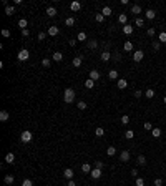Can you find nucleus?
I'll use <instances>...</instances> for the list:
<instances>
[{"label": "nucleus", "instance_id": "f257e3e1", "mask_svg": "<svg viewBox=\"0 0 166 186\" xmlns=\"http://www.w3.org/2000/svg\"><path fill=\"white\" fill-rule=\"evenodd\" d=\"M75 100V90L73 88H66L63 92V101L65 103H73Z\"/></svg>", "mask_w": 166, "mask_h": 186}, {"label": "nucleus", "instance_id": "f03ea898", "mask_svg": "<svg viewBox=\"0 0 166 186\" xmlns=\"http://www.w3.org/2000/svg\"><path fill=\"white\" fill-rule=\"evenodd\" d=\"M32 138H33V135H32V131H28V130H25L23 133L20 135V140L23 143H30V141H32Z\"/></svg>", "mask_w": 166, "mask_h": 186}, {"label": "nucleus", "instance_id": "7ed1b4c3", "mask_svg": "<svg viewBox=\"0 0 166 186\" xmlns=\"http://www.w3.org/2000/svg\"><path fill=\"white\" fill-rule=\"evenodd\" d=\"M28 57H30V53H28V50H25V48H22L19 53H17V58H19L20 62H25V60H28Z\"/></svg>", "mask_w": 166, "mask_h": 186}, {"label": "nucleus", "instance_id": "20e7f679", "mask_svg": "<svg viewBox=\"0 0 166 186\" xmlns=\"http://www.w3.org/2000/svg\"><path fill=\"white\" fill-rule=\"evenodd\" d=\"M101 175H103V170H98V168H93L91 173H90V176H91L93 179H100Z\"/></svg>", "mask_w": 166, "mask_h": 186}, {"label": "nucleus", "instance_id": "39448f33", "mask_svg": "<svg viewBox=\"0 0 166 186\" xmlns=\"http://www.w3.org/2000/svg\"><path fill=\"white\" fill-rule=\"evenodd\" d=\"M50 37H57L58 33H60V30H58V27H55V25H52V27H48V32H47Z\"/></svg>", "mask_w": 166, "mask_h": 186}, {"label": "nucleus", "instance_id": "423d86ee", "mask_svg": "<svg viewBox=\"0 0 166 186\" xmlns=\"http://www.w3.org/2000/svg\"><path fill=\"white\" fill-rule=\"evenodd\" d=\"M143 55H145L143 50H136V52H133V60L134 62H141L143 60Z\"/></svg>", "mask_w": 166, "mask_h": 186}, {"label": "nucleus", "instance_id": "0eeeda50", "mask_svg": "<svg viewBox=\"0 0 166 186\" xmlns=\"http://www.w3.org/2000/svg\"><path fill=\"white\" fill-rule=\"evenodd\" d=\"M145 17H146L148 20H155L156 19V12L153 10V8H148V10L145 12Z\"/></svg>", "mask_w": 166, "mask_h": 186}, {"label": "nucleus", "instance_id": "6e6552de", "mask_svg": "<svg viewBox=\"0 0 166 186\" xmlns=\"http://www.w3.org/2000/svg\"><path fill=\"white\" fill-rule=\"evenodd\" d=\"M130 156H131V155H130V151H128V149H123V151H121V155H120V160H121L123 163H126V161H130Z\"/></svg>", "mask_w": 166, "mask_h": 186}, {"label": "nucleus", "instance_id": "1a4fd4ad", "mask_svg": "<svg viewBox=\"0 0 166 186\" xmlns=\"http://www.w3.org/2000/svg\"><path fill=\"white\" fill-rule=\"evenodd\" d=\"M5 163L7 165H13V163H15V155H13V153H7L5 155Z\"/></svg>", "mask_w": 166, "mask_h": 186}, {"label": "nucleus", "instance_id": "9d476101", "mask_svg": "<svg viewBox=\"0 0 166 186\" xmlns=\"http://www.w3.org/2000/svg\"><path fill=\"white\" fill-rule=\"evenodd\" d=\"M116 85H118V88L120 90H125L128 87V81L125 80V78H118V81H116Z\"/></svg>", "mask_w": 166, "mask_h": 186}, {"label": "nucleus", "instance_id": "9b49d317", "mask_svg": "<svg viewBox=\"0 0 166 186\" xmlns=\"http://www.w3.org/2000/svg\"><path fill=\"white\" fill-rule=\"evenodd\" d=\"M133 30H134V28H133V27L130 25V23L123 25V33H125V35H131V33H133Z\"/></svg>", "mask_w": 166, "mask_h": 186}, {"label": "nucleus", "instance_id": "f8f14e48", "mask_svg": "<svg viewBox=\"0 0 166 186\" xmlns=\"http://www.w3.org/2000/svg\"><path fill=\"white\" fill-rule=\"evenodd\" d=\"M88 78L93 80V81L98 80V78H100V71H98V70H91V71H90V76H88Z\"/></svg>", "mask_w": 166, "mask_h": 186}, {"label": "nucleus", "instance_id": "ddd939ff", "mask_svg": "<svg viewBox=\"0 0 166 186\" xmlns=\"http://www.w3.org/2000/svg\"><path fill=\"white\" fill-rule=\"evenodd\" d=\"M70 8H71V12H78L80 8H82V3H80V2H71Z\"/></svg>", "mask_w": 166, "mask_h": 186}, {"label": "nucleus", "instance_id": "4468645a", "mask_svg": "<svg viewBox=\"0 0 166 186\" xmlns=\"http://www.w3.org/2000/svg\"><path fill=\"white\" fill-rule=\"evenodd\" d=\"M73 175H75V173H73V170H71V168H66V170L63 171V176H65L66 179H71V178H73Z\"/></svg>", "mask_w": 166, "mask_h": 186}, {"label": "nucleus", "instance_id": "2eb2a0df", "mask_svg": "<svg viewBox=\"0 0 166 186\" xmlns=\"http://www.w3.org/2000/svg\"><path fill=\"white\" fill-rule=\"evenodd\" d=\"M82 62H83V57H82V55L75 57V58H73V67H77V68H78V67H82Z\"/></svg>", "mask_w": 166, "mask_h": 186}, {"label": "nucleus", "instance_id": "dca6fc26", "mask_svg": "<svg viewBox=\"0 0 166 186\" xmlns=\"http://www.w3.org/2000/svg\"><path fill=\"white\" fill-rule=\"evenodd\" d=\"M100 58H101V60H103V62H108V60H110V58H111V53L108 52V50H105V52H103V53H101V55H100Z\"/></svg>", "mask_w": 166, "mask_h": 186}, {"label": "nucleus", "instance_id": "f3484780", "mask_svg": "<svg viewBox=\"0 0 166 186\" xmlns=\"http://www.w3.org/2000/svg\"><path fill=\"white\" fill-rule=\"evenodd\" d=\"M5 13H7L8 17H12L13 13H15V7H13V5H7L5 7Z\"/></svg>", "mask_w": 166, "mask_h": 186}, {"label": "nucleus", "instance_id": "a211bd4d", "mask_svg": "<svg viewBox=\"0 0 166 186\" xmlns=\"http://www.w3.org/2000/svg\"><path fill=\"white\" fill-rule=\"evenodd\" d=\"M8 116H10V115H8V111H5V110L0 111V121H3V123H5V121L8 120Z\"/></svg>", "mask_w": 166, "mask_h": 186}, {"label": "nucleus", "instance_id": "6ab92c4d", "mask_svg": "<svg viewBox=\"0 0 166 186\" xmlns=\"http://www.w3.org/2000/svg\"><path fill=\"white\" fill-rule=\"evenodd\" d=\"M91 170H93V168L90 166V163H83V165H82V171H83V173H91Z\"/></svg>", "mask_w": 166, "mask_h": 186}, {"label": "nucleus", "instance_id": "aec40b11", "mask_svg": "<svg viewBox=\"0 0 166 186\" xmlns=\"http://www.w3.org/2000/svg\"><path fill=\"white\" fill-rule=\"evenodd\" d=\"M101 13H103V17H110L111 13H113V12H111V7H108V5H106V7H103Z\"/></svg>", "mask_w": 166, "mask_h": 186}, {"label": "nucleus", "instance_id": "412c9836", "mask_svg": "<svg viewBox=\"0 0 166 186\" xmlns=\"http://www.w3.org/2000/svg\"><path fill=\"white\" fill-rule=\"evenodd\" d=\"M13 181H15V178H13L12 175H7L5 178H3V183L5 184H13Z\"/></svg>", "mask_w": 166, "mask_h": 186}, {"label": "nucleus", "instance_id": "4be33fe9", "mask_svg": "<svg viewBox=\"0 0 166 186\" xmlns=\"http://www.w3.org/2000/svg\"><path fill=\"white\" fill-rule=\"evenodd\" d=\"M53 60H55V62H62V60H63V53H62V52H55V53H53Z\"/></svg>", "mask_w": 166, "mask_h": 186}, {"label": "nucleus", "instance_id": "5701e85b", "mask_svg": "<svg viewBox=\"0 0 166 186\" xmlns=\"http://www.w3.org/2000/svg\"><path fill=\"white\" fill-rule=\"evenodd\" d=\"M118 22H120V23H123V25H126V22H128V15H126V13H121V15L118 17Z\"/></svg>", "mask_w": 166, "mask_h": 186}, {"label": "nucleus", "instance_id": "b1692460", "mask_svg": "<svg viewBox=\"0 0 166 186\" xmlns=\"http://www.w3.org/2000/svg\"><path fill=\"white\" fill-rule=\"evenodd\" d=\"M47 15H48V17H55V15H57V8H55V7H48V8H47Z\"/></svg>", "mask_w": 166, "mask_h": 186}, {"label": "nucleus", "instance_id": "393cba45", "mask_svg": "<svg viewBox=\"0 0 166 186\" xmlns=\"http://www.w3.org/2000/svg\"><path fill=\"white\" fill-rule=\"evenodd\" d=\"M108 78H110V80H118V71H116V70H110Z\"/></svg>", "mask_w": 166, "mask_h": 186}, {"label": "nucleus", "instance_id": "a878e982", "mask_svg": "<svg viewBox=\"0 0 166 186\" xmlns=\"http://www.w3.org/2000/svg\"><path fill=\"white\" fill-rule=\"evenodd\" d=\"M151 136H153V138H159L161 136V130L159 128H153V130H151Z\"/></svg>", "mask_w": 166, "mask_h": 186}, {"label": "nucleus", "instance_id": "bb28decb", "mask_svg": "<svg viewBox=\"0 0 166 186\" xmlns=\"http://www.w3.org/2000/svg\"><path fill=\"white\" fill-rule=\"evenodd\" d=\"M125 138H126V140H133L134 138V131L133 130H126V131H125Z\"/></svg>", "mask_w": 166, "mask_h": 186}, {"label": "nucleus", "instance_id": "cd10ccee", "mask_svg": "<svg viewBox=\"0 0 166 186\" xmlns=\"http://www.w3.org/2000/svg\"><path fill=\"white\" fill-rule=\"evenodd\" d=\"M123 48H125V52H133V43L131 42H125Z\"/></svg>", "mask_w": 166, "mask_h": 186}, {"label": "nucleus", "instance_id": "c85d7f7f", "mask_svg": "<svg viewBox=\"0 0 166 186\" xmlns=\"http://www.w3.org/2000/svg\"><path fill=\"white\" fill-rule=\"evenodd\" d=\"M155 95H156V93H155V90H153V88H148L146 92H145V97H146V98H153Z\"/></svg>", "mask_w": 166, "mask_h": 186}, {"label": "nucleus", "instance_id": "c756f323", "mask_svg": "<svg viewBox=\"0 0 166 186\" xmlns=\"http://www.w3.org/2000/svg\"><path fill=\"white\" fill-rule=\"evenodd\" d=\"M136 163H138L140 166H145V165H146V158L143 156V155H140V156H138V160H136Z\"/></svg>", "mask_w": 166, "mask_h": 186}, {"label": "nucleus", "instance_id": "7c9ffc66", "mask_svg": "<svg viewBox=\"0 0 166 186\" xmlns=\"http://www.w3.org/2000/svg\"><path fill=\"white\" fill-rule=\"evenodd\" d=\"M131 13H133V15L141 13V7H140V5H133V7H131Z\"/></svg>", "mask_w": 166, "mask_h": 186}, {"label": "nucleus", "instance_id": "2f4dec72", "mask_svg": "<svg viewBox=\"0 0 166 186\" xmlns=\"http://www.w3.org/2000/svg\"><path fill=\"white\" fill-rule=\"evenodd\" d=\"M158 42L159 43H166V32H161L158 35Z\"/></svg>", "mask_w": 166, "mask_h": 186}, {"label": "nucleus", "instance_id": "473e14b6", "mask_svg": "<svg viewBox=\"0 0 166 186\" xmlns=\"http://www.w3.org/2000/svg\"><path fill=\"white\" fill-rule=\"evenodd\" d=\"M27 25H28V22H27L25 19H20V20H19V27H20L22 30H25V28H27Z\"/></svg>", "mask_w": 166, "mask_h": 186}, {"label": "nucleus", "instance_id": "72a5a7b5", "mask_svg": "<svg viewBox=\"0 0 166 186\" xmlns=\"http://www.w3.org/2000/svg\"><path fill=\"white\" fill-rule=\"evenodd\" d=\"M77 40L78 42H85V40H87V33H85V32H80L77 35Z\"/></svg>", "mask_w": 166, "mask_h": 186}, {"label": "nucleus", "instance_id": "f704fd0d", "mask_svg": "<svg viewBox=\"0 0 166 186\" xmlns=\"http://www.w3.org/2000/svg\"><path fill=\"white\" fill-rule=\"evenodd\" d=\"M106 155H108V156H115L116 155V148L115 146H110L108 149H106Z\"/></svg>", "mask_w": 166, "mask_h": 186}, {"label": "nucleus", "instance_id": "c9c22d12", "mask_svg": "<svg viewBox=\"0 0 166 186\" xmlns=\"http://www.w3.org/2000/svg\"><path fill=\"white\" fill-rule=\"evenodd\" d=\"M65 25L66 27H73L75 25V19H73V17H68V19L65 20Z\"/></svg>", "mask_w": 166, "mask_h": 186}, {"label": "nucleus", "instance_id": "e433bc0d", "mask_svg": "<svg viewBox=\"0 0 166 186\" xmlns=\"http://www.w3.org/2000/svg\"><path fill=\"white\" fill-rule=\"evenodd\" d=\"M85 87H87L88 90H91L93 87H95V81H93V80H90V78H88L87 81H85Z\"/></svg>", "mask_w": 166, "mask_h": 186}, {"label": "nucleus", "instance_id": "4c0bfd02", "mask_svg": "<svg viewBox=\"0 0 166 186\" xmlns=\"http://www.w3.org/2000/svg\"><path fill=\"white\" fill-rule=\"evenodd\" d=\"M96 47H98V42H96V40H90V42H88V48L95 50Z\"/></svg>", "mask_w": 166, "mask_h": 186}, {"label": "nucleus", "instance_id": "58836bf2", "mask_svg": "<svg viewBox=\"0 0 166 186\" xmlns=\"http://www.w3.org/2000/svg\"><path fill=\"white\" fill-rule=\"evenodd\" d=\"M95 135H96L98 138H101L103 135H105V130H103V128H100V126H98V128L95 130Z\"/></svg>", "mask_w": 166, "mask_h": 186}, {"label": "nucleus", "instance_id": "ea45409f", "mask_svg": "<svg viewBox=\"0 0 166 186\" xmlns=\"http://www.w3.org/2000/svg\"><path fill=\"white\" fill-rule=\"evenodd\" d=\"M95 20L98 22V23H101V22L105 20V17H103V13H96V15H95Z\"/></svg>", "mask_w": 166, "mask_h": 186}, {"label": "nucleus", "instance_id": "a19ab883", "mask_svg": "<svg viewBox=\"0 0 166 186\" xmlns=\"http://www.w3.org/2000/svg\"><path fill=\"white\" fill-rule=\"evenodd\" d=\"M134 23H136V27H143V25H145V20H143L141 17H138V19L134 20Z\"/></svg>", "mask_w": 166, "mask_h": 186}, {"label": "nucleus", "instance_id": "79ce46f5", "mask_svg": "<svg viewBox=\"0 0 166 186\" xmlns=\"http://www.w3.org/2000/svg\"><path fill=\"white\" fill-rule=\"evenodd\" d=\"M143 128H145L146 131H151V130H153V125H151V123H150V121H146V123H145V125H143Z\"/></svg>", "mask_w": 166, "mask_h": 186}, {"label": "nucleus", "instance_id": "37998d69", "mask_svg": "<svg viewBox=\"0 0 166 186\" xmlns=\"http://www.w3.org/2000/svg\"><path fill=\"white\" fill-rule=\"evenodd\" d=\"M121 123H123V125H128V123H130V116H128V115H123V116H121Z\"/></svg>", "mask_w": 166, "mask_h": 186}, {"label": "nucleus", "instance_id": "c03bdc74", "mask_svg": "<svg viewBox=\"0 0 166 186\" xmlns=\"http://www.w3.org/2000/svg\"><path fill=\"white\" fill-rule=\"evenodd\" d=\"M77 106H78V110H85V108H87V103H85V101H78Z\"/></svg>", "mask_w": 166, "mask_h": 186}, {"label": "nucleus", "instance_id": "a18cd8bd", "mask_svg": "<svg viewBox=\"0 0 166 186\" xmlns=\"http://www.w3.org/2000/svg\"><path fill=\"white\" fill-rule=\"evenodd\" d=\"M103 166H105V165H103V161H100V160L95 161V168H98V170H103Z\"/></svg>", "mask_w": 166, "mask_h": 186}, {"label": "nucleus", "instance_id": "49530a36", "mask_svg": "<svg viewBox=\"0 0 166 186\" xmlns=\"http://www.w3.org/2000/svg\"><path fill=\"white\" fill-rule=\"evenodd\" d=\"M42 65L45 67V68H48V67H50V60H48V58H43V60H42Z\"/></svg>", "mask_w": 166, "mask_h": 186}, {"label": "nucleus", "instance_id": "de8ad7c7", "mask_svg": "<svg viewBox=\"0 0 166 186\" xmlns=\"http://www.w3.org/2000/svg\"><path fill=\"white\" fill-rule=\"evenodd\" d=\"M2 35H3L5 38H8V37H10V30H8V28H3V30H2Z\"/></svg>", "mask_w": 166, "mask_h": 186}, {"label": "nucleus", "instance_id": "09e8293b", "mask_svg": "<svg viewBox=\"0 0 166 186\" xmlns=\"http://www.w3.org/2000/svg\"><path fill=\"white\" fill-rule=\"evenodd\" d=\"M146 33H148V37H153V35L156 33V30L153 28V27H151V28H148V32H146Z\"/></svg>", "mask_w": 166, "mask_h": 186}, {"label": "nucleus", "instance_id": "8fccbe9b", "mask_svg": "<svg viewBox=\"0 0 166 186\" xmlns=\"http://www.w3.org/2000/svg\"><path fill=\"white\" fill-rule=\"evenodd\" d=\"M22 186H33V183H32V179H23Z\"/></svg>", "mask_w": 166, "mask_h": 186}, {"label": "nucleus", "instance_id": "3c124183", "mask_svg": "<svg viewBox=\"0 0 166 186\" xmlns=\"http://www.w3.org/2000/svg\"><path fill=\"white\" fill-rule=\"evenodd\" d=\"M136 186H145V179H143V178H136Z\"/></svg>", "mask_w": 166, "mask_h": 186}, {"label": "nucleus", "instance_id": "603ef678", "mask_svg": "<svg viewBox=\"0 0 166 186\" xmlns=\"http://www.w3.org/2000/svg\"><path fill=\"white\" fill-rule=\"evenodd\" d=\"M153 48L156 50V52H158V50L161 48V43H159V42H156V40H155V42H153Z\"/></svg>", "mask_w": 166, "mask_h": 186}, {"label": "nucleus", "instance_id": "864d4df0", "mask_svg": "<svg viewBox=\"0 0 166 186\" xmlns=\"http://www.w3.org/2000/svg\"><path fill=\"white\" fill-rule=\"evenodd\" d=\"M28 35H30V32H28V28L22 30V37H23V38H27V37H28Z\"/></svg>", "mask_w": 166, "mask_h": 186}, {"label": "nucleus", "instance_id": "5fc2aeb1", "mask_svg": "<svg viewBox=\"0 0 166 186\" xmlns=\"http://www.w3.org/2000/svg\"><path fill=\"white\" fill-rule=\"evenodd\" d=\"M45 37H47V33H45V32H40V33H38V40H40V42L45 40Z\"/></svg>", "mask_w": 166, "mask_h": 186}, {"label": "nucleus", "instance_id": "6e6d98bb", "mask_svg": "<svg viewBox=\"0 0 166 186\" xmlns=\"http://www.w3.org/2000/svg\"><path fill=\"white\" fill-rule=\"evenodd\" d=\"M161 184H163V179H161V178H156V179H155V186H161Z\"/></svg>", "mask_w": 166, "mask_h": 186}, {"label": "nucleus", "instance_id": "4d7b16f0", "mask_svg": "<svg viewBox=\"0 0 166 186\" xmlns=\"http://www.w3.org/2000/svg\"><path fill=\"white\" fill-rule=\"evenodd\" d=\"M141 95H143L141 90H136V92H134V97H136V98H141Z\"/></svg>", "mask_w": 166, "mask_h": 186}, {"label": "nucleus", "instance_id": "13d9d810", "mask_svg": "<svg viewBox=\"0 0 166 186\" xmlns=\"http://www.w3.org/2000/svg\"><path fill=\"white\" fill-rule=\"evenodd\" d=\"M131 176H133V178H138V170H136V168L131 170Z\"/></svg>", "mask_w": 166, "mask_h": 186}, {"label": "nucleus", "instance_id": "bf43d9fd", "mask_svg": "<svg viewBox=\"0 0 166 186\" xmlns=\"http://www.w3.org/2000/svg\"><path fill=\"white\" fill-rule=\"evenodd\" d=\"M66 186H77V183H75L73 179H68V184H66Z\"/></svg>", "mask_w": 166, "mask_h": 186}, {"label": "nucleus", "instance_id": "052dcab7", "mask_svg": "<svg viewBox=\"0 0 166 186\" xmlns=\"http://www.w3.org/2000/svg\"><path fill=\"white\" fill-rule=\"evenodd\" d=\"M115 60H116V62L121 60V55H120V53H115Z\"/></svg>", "mask_w": 166, "mask_h": 186}, {"label": "nucleus", "instance_id": "680f3d73", "mask_svg": "<svg viewBox=\"0 0 166 186\" xmlns=\"http://www.w3.org/2000/svg\"><path fill=\"white\" fill-rule=\"evenodd\" d=\"M70 45H71V47H75V45H77V40H70V42H68Z\"/></svg>", "mask_w": 166, "mask_h": 186}, {"label": "nucleus", "instance_id": "e2e57ef3", "mask_svg": "<svg viewBox=\"0 0 166 186\" xmlns=\"http://www.w3.org/2000/svg\"><path fill=\"white\" fill-rule=\"evenodd\" d=\"M163 101H164V105H166V97H164V98H163Z\"/></svg>", "mask_w": 166, "mask_h": 186}]
</instances>
